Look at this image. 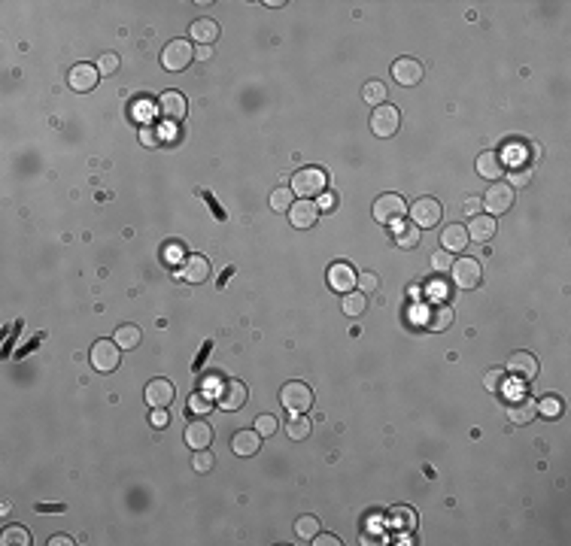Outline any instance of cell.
Segmentation results:
<instances>
[{
  "mask_svg": "<svg viewBox=\"0 0 571 546\" xmlns=\"http://www.w3.org/2000/svg\"><path fill=\"white\" fill-rule=\"evenodd\" d=\"M325 182H328V176H325V170H319V167H304V170H298V174L292 176V195L295 198H307V200H313V198H319L325 191Z\"/></svg>",
  "mask_w": 571,
  "mask_h": 546,
  "instance_id": "cell-1",
  "label": "cell"
},
{
  "mask_svg": "<svg viewBox=\"0 0 571 546\" xmlns=\"http://www.w3.org/2000/svg\"><path fill=\"white\" fill-rule=\"evenodd\" d=\"M371 212H374L377 225L395 228L398 222L404 219L407 204H404V198H398V195H380V198L374 200V207H371Z\"/></svg>",
  "mask_w": 571,
  "mask_h": 546,
  "instance_id": "cell-2",
  "label": "cell"
},
{
  "mask_svg": "<svg viewBox=\"0 0 571 546\" xmlns=\"http://www.w3.org/2000/svg\"><path fill=\"white\" fill-rule=\"evenodd\" d=\"M450 279H453L456 289H477L480 279H483V270H480L477 258H453V267H450Z\"/></svg>",
  "mask_w": 571,
  "mask_h": 546,
  "instance_id": "cell-3",
  "label": "cell"
},
{
  "mask_svg": "<svg viewBox=\"0 0 571 546\" xmlns=\"http://www.w3.org/2000/svg\"><path fill=\"white\" fill-rule=\"evenodd\" d=\"M280 404H283L289 413H307L310 404H313V392H310L307 382L292 380L280 389Z\"/></svg>",
  "mask_w": 571,
  "mask_h": 546,
  "instance_id": "cell-4",
  "label": "cell"
},
{
  "mask_svg": "<svg viewBox=\"0 0 571 546\" xmlns=\"http://www.w3.org/2000/svg\"><path fill=\"white\" fill-rule=\"evenodd\" d=\"M119 358H122V349L116 346V340H97L92 352H88L92 370H97V373H113L119 368Z\"/></svg>",
  "mask_w": 571,
  "mask_h": 546,
  "instance_id": "cell-5",
  "label": "cell"
},
{
  "mask_svg": "<svg viewBox=\"0 0 571 546\" xmlns=\"http://www.w3.org/2000/svg\"><path fill=\"white\" fill-rule=\"evenodd\" d=\"M398 128H402V113H398L392 104L374 107V113H371V131H374V137L386 140V137H392Z\"/></svg>",
  "mask_w": 571,
  "mask_h": 546,
  "instance_id": "cell-6",
  "label": "cell"
},
{
  "mask_svg": "<svg viewBox=\"0 0 571 546\" xmlns=\"http://www.w3.org/2000/svg\"><path fill=\"white\" fill-rule=\"evenodd\" d=\"M195 58V46L188 40H170L162 52V67L170 73H179V70L188 67V61Z\"/></svg>",
  "mask_w": 571,
  "mask_h": 546,
  "instance_id": "cell-7",
  "label": "cell"
},
{
  "mask_svg": "<svg viewBox=\"0 0 571 546\" xmlns=\"http://www.w3.org/2000/svg\"><path fill=\"white\" fill-rule=\"evenodd\" d=\"M514 207V188L507 186V182H493V186L486 188L483 195V210L486 216H505V212Z\"/></svg>",
  "mask_w": 571,
  "mask_h": 546,
  "instance_id": "cell-8",
  "label": "cell"
},
{
  "mask_svg": "<svg viewBox=\"0 0 571 546\" xmlns=\"http://www.w3.org/2000/svg\"><path fill=\"white\" fill-rule=\"evenodd\" d=\"M440 216H444V207H440L438 198H419V200L410 204V219H414V225L419 231L438 225Z\"/></svg>",
  "mask_w": 571,
  "mask_h": 546,
  "instance_id": "cell-9",
  "label": "cell"
},
{
  "mask_svg": "<svg viewBox=\"0 0 571 546\" xmlns=\"http://www.w3.org/2000/svg\"><path fill=\"white\" fill-rule=\"evenodd\" d=\"M507 419L514 425H529L538 419V401L532 398V394H514V398H507Z\"/></svg>",
  "mask_w": 571,
  "mask_h": 546,
  "instance_id": "cell-10",
  "label": "cell"
},
{
  "mask_svg": "<svg viewBox=\"0 0 571 546\" xmlns=\"http://www.w3.org/2000/svg\"><path fill=\"white\" fill-rule=\"evenodd\" d=\"M505 373L510 380H517V382H532L538 377V358L532 356V352H514L510 361H507V368H505Z\"/></svg>",
  "mask_w": 571,
  "mask_h": 546,
  "instance_id": "cell-11",
  "label": "cell"
},
{
  "mask_svg": "<svg viewBox=\"0 0 571 546\" xmlns=\"http://www.w3.org/2000/svg\"><path fill=\"white\" fill-rule=\"evenodd\" d=\"M216 404L222 410H240L246 404V386L240 380H222L216 389Z\"/></svg>",
  "mask_w": 571,
  "mask_h": 546,
  "instance_id": "cell-12",
  "label": "cell"
},
{
  "mask_svg": "<svg viewBox=\"0 0 571 546\" xmlns=\"http://www.w3.org/2000/svg\"><path fill=\"white\" fill-rule=\"evenodd\" d=\"M423 64H419L416 58H410V55H404V58H398L395 64H392V79L398 85H404V88H410V85H419L423 83Z\"/></svg>",
  "mask_w": 571,
  "mask_h": 546,
  "instance_id": "cell-13",
  "label": "cell"
},
{
  "mask_svg": "<svg viewBox=\"0 0 571 546\" xmlns=\"http://www.w3.org/2000/svg\"><path fill=\"white\" fill-rule=\"evenodd\" d=\"M356 279H359V273L349 267L347 261H335V265L328 267V289H332V291L347 295V291L356 289Z\"/></svg>",
  "mask_w": 571,
  "mask_h": 546,
  "instance_id": "cell-14",
  "label": "cell"
},
{
  "mask_svg": "<svg viewBox=\"0 0 571 546\" xmlns=\"http://www.w3.org/2000/svg\"><path fill=\"white\" fill-rule=\"evenodd\" d=\"M186 109H188V104L179 91H164V95L158 97V116L164 121H183Z\"/></svg>",
  "mask_w": 571,
  "mask_h": 546,
  "instance_id": "cell-15",
  "label": "cell"
},
{
  "mask_svg": "<svg viewBox=\"0 0 571 546\" xmlns=\"http://www.w3.org/2000/svg\"><path fill=\"white\" fill-rule=\"evenodd\" d=\"M174 382L170 380H164V377H158V380H149L146 382V392H143V398H146V404L149 407H167L170 401H174Z\"/></svg>",
  "mask_w": 571,
  "mask_h": 546,
  "instance_id": "cell-16",
  "label": "cell"
},
{
  "mask_svg": "<svg viewBox=\"0 0 571 546\" xmlns=\"http://www.w3.org/2000/svg\"><path fill=\"white\" fill-rule=\"evenodd\" d=\"M465 231H468V240H474V243H489V240L495 237L498 225H495L493 216H486V212H477V216H471V222L465 225Z\"/></svg>",
  "mask_w": 571,
  "mask_h": 546,
  "instance_id": "cell-17",
  "label": "cell"
},
{
  "mask_svg": "<svg viewBox=\"0 0 571 546\" xmlns=\"http://www.w3.org/2000/svg\"><path fill=\"white\" fill-rule=\"evenodd\" d=\"M316 219H319V207H316V200H307V198H301V200H295L292 204V210H289V222H292L295 228H310V225H316Z\"/></svg>",
  "mask_w": 571,
  "mask_h": 546,
  "instance_id": "cell-18",
  "label": "cell"
},
{
  "mask_svg": "<svg viewBox=\"0 0 571 546\" xmlns=\"http://www.w3.org/2000/svg\"><path fill=\"white\" fill-rule=\"evenodd\" d=\"M97 76L101 73H97V67H92V64H73L67 73V85L73 91H92L97 85Z\"/></svg>",
  "mask_w": 571,
  "mask_h": 546,
  "instance_id": "cell-19",
  "label": "cell"
},
{
  "mask_svg": "<svg viewBox=\"0 0 571 546\" xmlns=\"http://www.w3.org/2000/svg\"><path fill=\"white\" fill-rule=\"evenodd\" d=\"M232 449H234V455H240V459H249V455H256L258 449H262V434H258L256 428L237 431L232 437Z\"/></svg>",
  "mask_w": 571,
  "mask_h": 546,
  "instance_id": "cell-20",
  "label": "cell"
},
{
  "mask_svg": "<svg viewBox=\"0 0 571 546\" xmlns=\"http://www.w3.org/2000/svg\"><path fill=\"white\" fill-rule=\"evenodd\" d=\"M183 437H186V443H188L192 449H207L210 443H213V428H210L204 419H195V422L186 425V434H183Z\"/></svg>",
  "mask_w": 571,
  "mask_h": 546,
  "instance_id": "cell-21",
  "label": "cell"
},
{
  "mask_svg": "<svg viewBox=\"0 0 571 546\" xmlns=\"http://www.w3.org/2000/svg\"><path fill=\"white\" fill-rule=\"evenodd\" d=\"M183 279H188L192 286H201V282H207L210 277V261L204 255H188L183 261V273H179Z\"/></svg>",
  "mask_w": 571,
  "mask_h": 546,
  "instance_id": "cell-22",
  "label": "cell"
},
{
  "mask_svg": "<svg viewBox=\"0 0 571 546\" xmlns=\"http://www.w3.org/2000/svg\"><path fill=\"white\" fill-rule=\"evenodd\" d=\"M474 167H477V176H483V179H498L505 174V161L498 152H480Z\"/></svg>",
  "mask_w": 571,
  "mask_h": 546,
  "instance_id": "cell-23",
  "label": "cell"
},
{
  "mask_svg": "<svg viewBox=\"0 0 571 546\" xmlns=\"http://www.w3.org/2000/svg\"><path fill=\"white\" fill-rule=\"evenodd\" d=\"M188 37H192L198 46H213L216 37H219V25L213 18H198V22H192V28H188Z\"/></svg>",
  "mask_w": 571,
  "mask_h": 546,
  "instance_id": "cell-24",
  "label": "cell"
},
{
  "mask_svg": "<svg viewBox=\"0 0 571 546\" xmlns=\"http://www.w3.org/2000/svg\"><path fill=\"white\" fill-rule=\"evenodd\" d=\"M440 246H444L447 252H462L468 249V231L465 225H447L444 231H440Z\"/></svg>",
  "mask_w": 571,
  "mask_h": 546,
  "instance_id": "cell-25",
  "label": "cell"
},
{
  "mask_svg": "<svg viewBox=\"0 0 571 546\" xmlns=\"http://www.w3.org/2000/svg\"><path fill=\"white\" fill-rule=\"evenodd\" d=\"M428 331H435V334H440V331H447L450 325H453V307H447V303H438V307L428 313Z\"/></svg>",
  "mask_w": 571,
  "mask_h": 546,
  "instance_id": "cell-26",
  "label": "cell"
},
{
  "mask_svg": "<svg viewBox=\"0 0 571 546\" xmlns=\"http://www.w3.org/2000/svg\"><path fill=\"white\" fill-rule=\"evenodd\" d=\"M113 340H116L119 349H137L140 340H143V334H140L137 325H119L116 334H113Z\"/></svg>",
  "mask_w": 571,
  "mask_h": 546,
  "instance_id": "cell-27",
  "label": "cell"
},
{
  "mask_svg": "<svg viewBox=\"0 0 571 546\" xmlns=\"http://www.w3.org/2000/svg\"><path fill=\"white\" fill-rule=\"evenodd\" d=\"M286 437L289 440H307L310 437V419L304 413H292V419H286Z\"/></svg>",
  "mask_w": 571,
  "mask_h": 546,
  "instance_id": "cell-28",
  "label": "cell"
},
{
  "mask_svg": "<svg viewBox=\"0 0 571 546\" xmlns=\"http://www.w3.org/2000/svg\"><path fill=\"white\" fill-rule=\"evenodd\" d=\"M365 307H368L365 291H347V295H344V303H340L344 316H362Z\"/></svg>",
  "mask_w": 571,
  "mask_h": 546,
  "instance_id": "cell-29",
  "label": "cell"
},
{
  "mask_svg": "<svg viewBox=\"0 0 571 546\" xmlns=\"http://www.w3.org/2000/svg\"><path fill=\"white\" fill-rule=\"evenodd\" d=\"M0 543L4 546H31V534H28V528H22V525H9V528H4V534H0Z\"/></svg>",
  "mask_w": 571,
  "mask_h": 546,
  "instance_id": "cell-30",
  "label": "cell"
},
{
  "mask_svg": "<svg viewBox=\"0 0 571 546\" xmlns=\"http://www.w3.org/2000/svg\"><path fill=\"white\" fill-rule=\"evenodd\" d=\"M292 204H295L292 188L280 186V188L270 191V210H274V212H289V210H292Z\"/></svg>",
  "mask_w": 571,
  "mask_h": 546,
  "instance_id": "cell-31",
  "label": "cell"
},
{
  "mask_svg": "<svg viewBox=\"0 0 571 546\" xmlns=\"http://www.w3.org/2000/svg\"><path fill=\"white\" fill-rule=\"evenodd\" d=\"M188 413H195V416H207V413H213V394H207L204 389L188 394Z\"/></svg>",
  "mask_w": 571,
  "mask_h": 546,
  "instance_id": "cell-32",
  "label": "cell"
},
{
  "mask_svg": "<svg viewBox=\"0 0 571 546\" xmlns=\"http://www.w3.org/2000/svg\"><path fill=\"white\" fill-rule=\"evenodd\" d=\"M295 534L301 540H313L316 534H319V519H316V516H310V513L298 516V519H295Z\"/></svg>",
  "mask_w": 571,
  "mask_h": 546,
  "instance_id": "cell-33",
  "label": "cell"
},
{
  "mask_svg": "<svg viewBox=\"0 0 571 546\" xmlns=\"http://www.w3.org/2000/svg\"><path fill=\"white\" fill-rule=\"evenodd\" d=\"M386 85L380 83V79H368L365 83V88H362V97H365V104H374V107H380V104H386Z\"/></svg>",
  "mask_w": 571,
  "mask_h": 546,
  "instance_id": "cell-34",
  "label": "cell"
},
{
  "mask_svg": "<svg viewBox=\"0 0 571 546\" xmlns=\"http://www.w3.org/2000/svg\"><path fill=\"white\" fill-rule=\"evenodd\" d=\"M538 416H544V419H559V416H563V401H559L556 394H547L544 401H538Z\"/></svg>",
  "mask_w": 571,
  "mask_h": 546,
  "instance_id": "cell-35",
  "label": "cell"
},
{
  "mask_svg": "<svg viewBox=\"0 0 571 546\" xmlns=\"http://www.w3.org/2000/svg\"><path fill=\"white\" fill-rule=\"evenodd\" d=\"M395 243H398L402 249H416V246H419V228H416V225L398 228V231H395Z\"/></svg>",
  "mask_w": 571,
  "mask_h": 546,
  "instance_id": "cell-36",
  "label": "cell"
},
{
  "mask_svg": "<svg viewBox=\"0 0 571 546\" xmlns=\"http://www.w3.org/2000/svg\"><path fill=\"white\" fill-rule=\"evenodd\" d=\"M505 380H507L505 368H493V370H486V377H483V389L486 392H502L505 389Z\"/></svg>",
  "mask_w": 571,
  "mask_h": 546,
  "instance_id": "cell-37",
  "label": "cell"
},
{
  "mask_svg": "<svg viewBox=\"0 0 571 546\" xmlns=\"http://www.w3.org/2000/svg\"><path fill=\"white\" fill-rule=\"evenodd\" d=\"M280 422L270 416V413H262V416H256V431L262 434V437H270V434H277Z\"/></svg>",
  "mask_w": 571,
  "mask_h": 546,
  "instance_id": "cell-38",
  "label": "cell"
},
{
  "mask_svg": "<svg viewBox=\"0 0 571 546\" xmlns=\"http://www.w3.org/2000/svg\"><path fill=\"white\" fill-rule=\"evenodd\" d=\"M192 468H195L198 473H210V471H213V452H210V449H195Z\"/></svg>",
  "mask_w": 571,
  "mask_h": 546,
  "instance_id": "cell-39",
  "label": "cell"
},
{
  "mask_svg": "<svg viewBox=\"0 0 571 546\" xmlns=\"http://www.w3.org/2000/svg\"><path fill=\"white\" fill-rule=\"evenodd\" d=\"M116 70H119V55L116 52H107V55L97 58V73L109 76V73H116Z\"/></svg>",
  "mask_w": 571,
  "mask_h": 546,
  "instance_id": "cell-40",
  "label": "cell"
},
{
  "mask_svg": "<svg viewBox=\"0 0 571 546\" xmlns=\"http://www.w3.org/2000/svg\"><path fill=\"white\" fill-rule=\"evenodd\" d=\"M432 267H435V270H440V273L450 270V267H453V252H447V249L435 252V255H432Z\"/></svg>",
  "mask_w": 571,
  "mask_h": 546,
  "instance_id": "cell-41",
  "label": "cell"
},
{
  "mask_svg": "<svg viewBox=\"0 0 571 546\" xmlns=\"http://www.w3.org/2000/svg\"><path fill=\"white\" fill-rule=\"evenodd\" d=\"M359 289H362V291H374L377 286H380V279H377V273L374 270H365V273H359Z\"/></svg>",
  "mask_w": 571,
  "mask_h": 546,
  "instance_id": "cell-42",
  "label": "cell"
},
{
  "mask_svg": "<svg viewBox=\"0 0 571 546\" xmlns=\"http://www.w3.org/2000/svg\"><path fill=\"white\" fill-rule=\"evenodd\" d=\"M149 422H152V428H167V422H170L167 407H152V416H149Z\"/></svg>",
  "mask_w": 571,
  "mask_h": 546,
  "instance_id": "cell-43",
  "label": "cell"
},
{
  "mask_svg": "<svg viewBox=\"0 0 571 546\" xmlns=\"http://www.w3.org/2000/svg\"><path fill=\"white\" fill-rule=\"evenodd\" d=\"M529 179H532V170H514L507 186H510V188H514V186H529Z\"/></svg>",
  "mask_w": 571,
  "mask_h": 546,
  "instance_id": "cell-44",
  "label": "cell"
},
{
  "mask_svg": "<svg viewBox=\"0 0 571 546\" xmlns=\"http://www.w3.org/2000/svg\"><path fill=\"white\" fill-rule=\"evenodd\" d=\"M310 543H316V546H340V540L335 538V534H323V531H319V534H316V538L310 540Z\"/></svg>",
  "mask_w": 571,
  "mask_h": 546,
  "instance_id": "cell-45",
  "label": "cell"
},
{
  "mask_svg": "<svg viewBox=\"0 0 571 546\" xmlns=\"http://www.w3.org/2000/svg\"><path fill=\"white\" fill-rule=\"evenodd\" d=\"M335 204H337V198H335V195H328V191H323V195L316 198V207H319V210H332Z\"/></svg>",
  "mask_w": 571,
  "mask_h": 546,
  "instance_id": "cell-46",
  "label": "cell"
},
{
  "mask_svg": "<svg viewBox=\"0 0 571 546\" xmlns=\"http://www.w3.org/2000/svg\"><path fill=\"white\" fill-rule=\"evenodd\" d=\"M465 212H468V216H477V212H480V198L471 195V198L465 200Z\"/></svg>",
  "mask_w": 571,
  "mask_h": 546,
  "instance_id": "cell-47",
  "label": "cell"
},
{
  "mask_svg": "<svg viewBox=\"0 0 571 546\" xmlns=\"http://www.w3.org/2000/svg\"><path fill=\"white\" fill-rule=\"evenodd\" d=\"M195 58L198 61H210V58H213V46H198L195 49Z\"/></svg>",
  "mask_w": 571,
  "mask_h": 546,
  "instance_id": "cell-48",
  "label": "cell"
},
{
  "mask_svg": "<svg viewBox=\"0 0 571 546\" xmlns=\"http://www.w3.org/2000/svg\"><path fill=\"white\" fill-rule=\"evenodd\" d=\"M143 143H146V146H155V143H158V134H155L152 128H146V131H143Z\"/></svg>",
  "mask_w": 571,
  "mask_h": 546,
  "instance_id": "cell-49",
  "label": "cell"
},
{
  "mask_svg": "<svg viewBox=\"0 0 571 546\" xmlns=\"http://www.w3.org/2000/svg\"><path fill=\"white\" fill-rule=\"evenodd\" d=\"M49 543H52V546H70V543H73V540H70V538H67V534H55V538H52V540H49Z\"/></svg>",
  "mask_w": 571,
  "mask_h": 546,
  "instance_id": "cell-50",
  "label": "cell"
}]
</instances>
